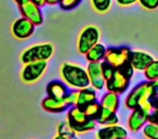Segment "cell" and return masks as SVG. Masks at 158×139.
Wrapping results in <instances>:
<instances>
[{
  "label": "cell",
  "instance_id": "cell-34",
  "mask_svg": "<svg viewBox=\"0 0 158 139\" xmlns=\"http://www.w3.org/2000/svg\"><path fill=\"white\" fill-rule=\"evenodd\" d=\"M60 0H47V5L50 6H54V5H59Z\"/></svg>",
  "mask_w": 158,
  "mask_h": 139
},
{
  "label": "cell",
  "instance_id": "cell-15",
  "mask_svg": "<svg viewBox=\"0 0 158 139\" xmlns=\"http://www.w3.org/2000/svg\"><path fill=\"white\" fill-rule=\"evenodd\" d=\"M41 108L49 113H62L70 108L64 99H56L53 97H46L41 101Z\"/></svg>",
  "mask_w": 158,
  "mask_h": 139
},
{
  "label": "cell",
  "instance_id": "cell-10",
  "mask_svg": "<svg viewBox=\"0 0 158 139\" xmlns=\"http://www.w3.org/2000/svg\"><path fill=\"white\" fill-rule=\"evenodd\" d=\"M101 62H89L87 66V72L90 78V85L95 90H102L106 84V80L102 73Z\"/></svg>",
  "mask_w": 158,
  "mask_h": 139
},
{
  "label": "cell",
  "instance_id": "cell-27",
  "mask_svg": "<svg viewBox=\"0 0 158 139\" xmlns=\"http://www.w3.org/2000/svg\"><path fill=\"white\" fill-rule=\"evenodd\" d=\"M81 1L82 0H60L59 5L62 10L69 11V10H73L76 7H78L81 3Z\"/></svg>",
  "mask_w": 158,
  "mask_h": 139
},
{
  "label": "cell",
  "instance_id": "cell-8",
  "mask_svg": "<svg viewBox=\"0 0 158 139\" xmlns=\"http://www.w3.org/2000/svg\"><path fill=\"white\" fill-rule=\"evenodd\" d=\"M129 85H130V78L116 68L114 75L108 80H106L105 88L107 89V91H113V93L121 95V93H123L127 90Z\"/></svg>",
  "mask_w": 158,
  "mask_h": 139
},
{
  "label": "cell",
  "instance_id": "cell-14",
  "mask_svg": "<svg viewBox=\"0 0 158 139\" xmlns=\"http://www.w3.org/2000/svg\"><path fill=\"white\" fill-rule=\"evenodd\" d=\"M147 85H148V80L142 82V83H140V84L136 85L135 87H133V89L130 91L129 95L126 97V100H125L126 108L130 109V110H133V109L138 108L139 101H140L142 95L144 93Z\"/></svg>",
  "mask_w": 158,
  "mask_h": 139
},
{
  "label": "cell",
  "instance_id": "cell-31",
  "mask_svg": "<svg viewBox=\"0 0 158 139\" xmlns=\"http://www.w3.org/2000/svg\"><path fill=\"white\" fill-rule=\"evenodd\" d=\"M148 122H152V123H157L158 124V110H153L151 112L148 116Z\"/></svg>",
  "mask_w": 158,
  "mask_h": 139
},
{
  "label": "cell",
  "instance_id": "cell-37",
  "mask_svg": "<svg viewBox=\"0 0 158 139\" xmlns=\"http://www.w3.org/2000/svg\"><path fill=\"white\" fill-rule=\"evenodd\" d=\"M14 1H15L16 3H20V2H22L23 0H14Z\"/></svg>",
  "mask_w": 158,
  "mask_h": 139
},
{
  "label": "cell",
  "instance_id": "cell-13",
  "mask_svg": "<svg viewBox=\"0 0 158 139\" xmlns=\"http://www.w3.org/2000/svg\"><path fill=\"white\" fill-rule=\"evenodd\" d=\"M153 60L154 58L149 53L140 50H131L129 58V61L131 63L132 67L134 68V71H144Z\"/></svg>",
  "mask_w": 158,
  "mask_h": 139
},
{
  "label": "cell",
  "instance_id": "cell-36",
  "mask_svg": "<svg viewBox=\"0 0 158 139\" xmlns=\"http://www.w3.org/2000/svg\"><path fill=\"white\" fill-rule=\"evenodd\" d=\"M53 139H66V138H65V137H63V136H61V135H59V134H57L56 136H55Z\"/></svg>",
  "mask_w": 158,
  "mask_h": 139
},
{
  "label": "cell",
  "instance_id": "cell-11",
  "mask_svg": "<svg viewBox=\"0 0 158 139\" xmlns=\"http://www.w3.org/2000/svg\"><path fill=\"white\" fill-rule=\"evenodd\" d=\"M148 116H149V113L145 112L142 109L140 108L133 109L132 112L130 113L127 122L128 128H129L130 132H136L142 129L145 124L148 122Z\"/></svg>",
  "mask_w": 158,
  "mask_h": 139
},
{
  "label": "cell",
  "instance_id": "cell-1",
  "mask_svg": "<svg viewBox=\"0 0 158 139\" xmlns=\"http://www.w3.org/2000/svg\"><path fill=\"white\" fill-rule=\"evenodd\" d=\"M60 73L64 83L73 89H82L90 86L88 72L80 65L65 62L62 64Z\"/></svg>",
  "mask_w": 158,
  "mask_h": 139
},
{
  "label": "cell",
  "instance_id": "cell-17",
  "mask_svg": "<svg viewBox=\"0 0 158 139\" xmlns=\"http://www.w3.org/2000/svg\"><path fill=\"white\" fill-rule=\"evenodd\" d=\"M95 121L102 126H112L117 125L119 123V117L116 114V112H113V111L107 110L105 108H101V111H100Z\"/></svg>",
  "mask_w": 158,
  "mask_h": 139
},
{
  "label": "cell",
  "instance_id": "cell-32",
  "mask_svg": "<svg viewBox=\"0 0 158 139\" xmlns=\"http://www.w3.org/2000/svg\"><path fill=\"white\" fill-rule=\"evenodd\" d=\"M152 85H153L154 93H155L156 97H158V78L155 80H153V82H152Z\"/></svg>",
  "mask_w": 158,
  "mask_h": 139
},
{
  "label": "cell",
  "instance_id": "cell-35",
  "mask_svg": "<svg viewBox=\"0 0 158 139\" xmlns=\"http://www.w3.org/2000/svg\"><path fill=\"white\" fill-rule=\"evenodd\" d=\"M154 104H155L156 110H158V97H155V99H154Z\"/></svg>",
  "mask_w": 158,
  "mask_h": 139
},
{
  "label": "cell",
  "instance_id": "cell-22",
  "mask_svg": "<svg viewBox=\"0 0 158 139\" xmlns=\"http://www.w3.org/2000/svg\"><path fill=\"white\" fill-rule=\"evenodd\" d=\"M101 103L98 101H93L91 103L87 104L86 106L82 108L84 112L86 113L87 117L88 119H97L98 115H99L100 111H101Z\"/></svg>",
  "mask_w": 158,
  "mask_h": 139
},
{
  "label": "cell",
  "instance_id": "cell-4",
  "mask_svg": "<svg viewBox=\"0 0 158 139\" xmlns=\"http://www.w3.org/2000/svg\"><path fill=\"white\" fill-rule=\"evenodd\" d=\"M100 31L94 25L86 26L79 34L77 49L80 54H86L94 45L99 42Z\"/></svg>",
  "mask_w": 158,
  "mask_h": 139
},
{
  "label": "cell",
  "instance_id": "cell-6",
  "mask_svg": "<svg viewBox=\"0 0 158 139\" xmlns=\"http://www.w3.org/2000/svg\"><path fill=\"white\" fill-rule=\"evenodd\" d=\"M19 10L22 16L28 19L31 22H33L36 26L41 25L44 22V14L40 9V6L35 3L31 0H23L22 2L18 3Z\"/></svg>",
  "mask_w": 158,
  "mask_h": 139
},
{
  "label": "cell",
  "instance_id": "cell-28",
  "mask_svg": "<svg viewBox=\"0 0 158 139\" xmlns=\"http://www.w3.org/2000/svg\"><path fill=\"white\" fill-rule=\"evenodd\" d=\"M101 64H102V73H103L104 78H105V80H108L114 75L116 68L113 65H110L108 62H106L105 60H103V61L101 62Z\"/></svg>",
  "mask_w": 158,
  "mask_h": 139
},
{
  "label": "cell",
  "instance_id": "cell-2",
  "mask_svg": "<svg viewBox=\"0 0 158 139\" xmlns=\"http://www.w3.org/2000/svg\"><path fill=\"white\" fill-rule=\"evenodd\" d=\"M67 121L76 132V134H84L91 132L97 126L95 119H88L82 108L78 106H70L67 110Z\"/></svg>",
  "mask_w": 158,
  "mask_h": 139
},
{
  "label": "cell",
  "instance_id": "cell-18",
  "mask_svg": "<svg viewBox=\"0 0 158 139\" xmlns=\"http://www.w3.org/2000/svg\"><path fill=\"white\" fill-rule=\"evenodd\" d=\"M101 106L102 108H105L107 110H110L113 112H117V110L119 109V95L116 93H113V91H107L105 93L101 98Z\"/></svg>",
  "mask_w": 158,
  "mask_h": 139
},
{
  "label": "cell",
  "instance_id": "cell-12",
  "mask_svg": "<svg viewBox=\"0 0 158 139\" xmlns=\"http://www.w3.org/2000/svg\"><path fill=\"white\" fill-rule=\"evenodd\" d=\"M127 137V129L118 124L112 126H103L95 132L97 139H125Z\"/></svg>",
  "mask_w": 158,
  "mask_h": 139
},
{
  "label": "cell",
  "instance_id": "cell-16",
  "mask_svg": "<svg viewBox=\"0 0 158 139\" xmlns=\"http://www.w3.org/2000/svg\"><path fill=\"white\" fill-rule=\"evenodd\" d=\"M47 95L49 97L56 98V99H64L68 93V87L62 80H52L47 85Z\"/></svg>",
  "mask_w": 158,
  "mask_h": 139
},
{
  "label": "cell",
  "instance_id": "cell-30",
  "mask_svg": "<svg viewBox=\"0 0 158 139\" xmlns=\"http://www.w3.org/2000/svg\"><path fill=\"white\" fill-rule=\"evenodd\" d=\"M117 3L121 7H128V6H131L133 3L138 2L139 0H116Z\"/></svg>",
  "mask_w": 158,
  "mask_h": 139
},
{
  "label": "cell",
  "instance_id": "cell-33",
  "mask_svg": "<svg viewBox=\"0 0 158 139\" xmlns=\"http://www.w3.org/2000/svg\"><path fill=\"white\" fill-rule=\"evenodd\" d=\"M31 1H34L35 3H37V5L40 6V7L47 5V0H31Z\"/></svg>",
  "mask_w": 158,
  "mask_h": 139
},
{
  "label": "cell",
  "instance_id": "cell-9",
  "mask_svg": "<svg viewBox=\"0 0 158 139\" xmlns=\"http://www.w3.org/2000/svg\"><path fill=\"white\" fill-rule=\"evenodd\" d=\"M35 26L36 25L33 22H31L28 19L22 16L12 24L11 32L14 37L18 39H26L34 34Z\"/></svg>",
  "mask_w": 158,
  "mask_h": 139
},
{
  "label": "cell",
  "instance_id": "cell-7",
  "mask_svg": "<svg viewBox=\"0 0 158 139\" xmlns=\"http://www.w3.org/2000/svg\"><path fill=\"white\" fill-rule=\"evenodd\" d=\"M130 53H131V50L128 47H118V48L110 47L106 49V54L104 60L108 62L110 65L114 66L115 68H119L123 64L129 62Z\"/></svg>",
  "mask_w": 158,
  "mask_h": 139
},
{
  "label": "cell",
  "instance_id": "cell-5",
  "mask_svg": "<svg viewBox=\"0 0 158 139\" xmlns=\"http://www.w3.org/2000/svg\"><path fill=\"white\" fill-rule=\"evenodd\" d=\"M47 66H48L47 61H35L24 64V67L21 71V78L26 84L37 82L44 75Z\"/></svg>",
  "mask_w": 158,
  "mask_h": 139
},
{
  "label": "cell",
  "instance_id": "cell-19",
  "mask_svg": "<svg viewBox=\"0 0 158 139\" xmlns=\"http://www.w3.org/2000/svg\"><path fill=\"white\" fill-rule=\"evenodd\" d=\"M106 47L103 44L98 42L97 45L92 47L88 52L86 53V60L88 62H101L105 59Z\"/></svg>",
  "mask_w": 158,
  "mask_h": 139
},
{
  "label": "cell",
  "instance_id": "cell-25",
  "mask_svg": "<svg viewBox=\"0 0 158 139\" xmlns=\"http://www.w3.org/2000/svg\"><path fill=\"white\" fill-rule=\"evenodd\" d=\"M92 7L98 12H106L112 6V0H91Z\"/></svg>",
  "mask_w": 158,
  "mask_h": 139
},
{
  "label": "cell",
  "instance_id": "cell-3",
  "mask_svg": "<svg viewBox=\"0 0 158 139\" xmlns=\"http://www.w3.org/2000/svg\"><path fill=\"white\" fill-rule=\"evenodd\" d=\"M53 52L54 48L52 44L44 42V44L35 45L23 51L21 54V61L23 64L35 61H48L52 57Z\"/></svg>",
  "mask_w": 158,
  "mask_h": 139
},
{
  "label": "cell",
  "instance_id": "cell-29",
  "mask_svg": "<svg viewBox=\"0 0 158 139\" xmlns=\"http://www.w3.org/2000/svg\"><path fill=\"white\" fill-rule=\"evenodd\" d=\"M139 2L147 10H155L158 8V0H139Z\"/></svg>",
  "mask_w": 158,
  "mask_h": 139
},
{
  "label": "cell",
  "instance_id": "cell-21",
  "mask_svg": "<svg viewBox=\"0 0 158 139\" xmlns=\"http://www.w3.org/2000/svg\"><path fill=\"white\" fill-rule=\"evenodd\" d=\"M57 134L66 139H76V132L73 129L68 121H63L57 125Z\"/></svg>",
  "mask_w": 158,
  "mask_h": 139
},
{
  "label": "cell",
  "instance_id": "cell-26",
  "mask_svg": "<svg viewBox=\"0 0 158 139\" xmlns=\"http://www.w3.org/2000/svg\"><path fill=\"white\" fill-rule=\"evenodd\" d=\"M79 99V89H73V90L68 91V93L65 96L64 100L69 106H77Z\"/></svg>",
  "mask_w": 158,
  "mask_h": 139
},
{
  "label": "cell",
  "instance_id": "cell-20",
  "mask_svg": "<svg viewBox=\"0 0 158 139\" xmlns=\"http://www.w3.org/2000/svg\"><path fill=\"white\" fill-rule=\"evenodd\" d=\"M98 99V95L95 89L90 88V87H87V88H82L79 89V99H78V103L77 106H80V108H84L87 104L91 103L93 101H97Z\"/></svg>",
  "mask_w": 158,
  "mask_h": 139
},
{
  "label": "cell",
  "instance_id": "cell-23",
  "mask_svg": "<svg viewBox=\"0 0 158 139\" xmlns=\"http://www.w3.org/2000/svg\"><path fill=\"white\" fill-rule=\"evenodd\" d=\"M143 72H144L145 78H146V80H148V82H153V80H157L158 78V60H153Z\"/></svg>",
  "mask_w": 158,
  "mask_h": 139
},
{
  "label": "cell",
  "instance_id": "cell-24",
  "mask_svg": "<svg viewBox=\"0 0 158 139\" xmlns=\"http://www.w3.org/2000/svg\"><path fill=\"white\" fill-rule=\"evenodd\" d=\"M142 132L146 139H158V124L147 122L142 128Z\"/></svg>",
  "mask_w": 158,
  "mask_h": 139
},
{
  "label": "cell",
  "instance_id": "cell-38",
  "mask_svg": "<svg viewBox=\"0 0 158 139\" xmlns=\"http://www.w3.org/2000/svg\"><path fill=\"white\" fill-rule=\"evenodd\" d=\"M125 139H131V138H128V137H127V138H125Z\"/></svg>",
  "mask_w": 158,
  "mask_h": 139
}]
</instances>
